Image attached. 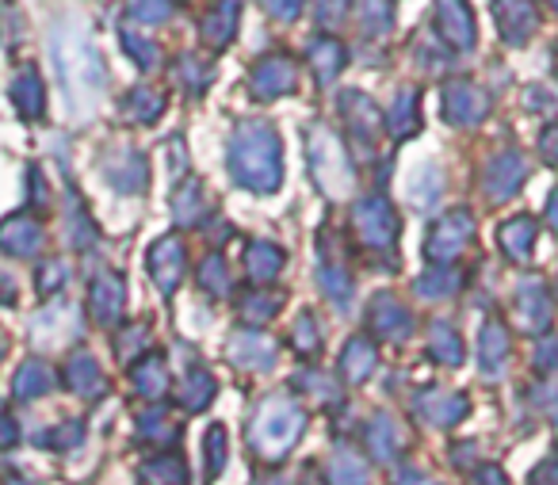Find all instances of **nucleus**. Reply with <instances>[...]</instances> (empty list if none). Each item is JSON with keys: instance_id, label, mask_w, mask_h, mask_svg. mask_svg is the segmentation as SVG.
<instances>
[{"instance_id": "f03ea898", "label": "nucleus", "mask_w": 558, "mask_h": 485, "mask_svg": "<svg viewBox=\"0 0 558 485\" xmlns=\"http://www.w3.org/2000/svg\"><path fill=\"white\" fill-rule=\"evenodd\" d=\"M440 12H444V24H448V35L456 43H463V47H471V16H466V9H459L456 0H444L440 4Z\"/></svg>"}, {"instance_id": "f257e3e1", "label": "nucleus", "mask_w": 558, "mask_h": 485, "mask_svg": "<svg viewBox=\"0 0 558 485\" xmlns=\"http://www.w3.org/2000/svg\"><path fill=\"white\" fill-rule=\"evenodd\" d=\"M54 62L58 77L65 85L73 111H88L104 93V62L100 50L93 47V39L85 35V27H58L54 32Z\"/></svg>"}]
</instances>
